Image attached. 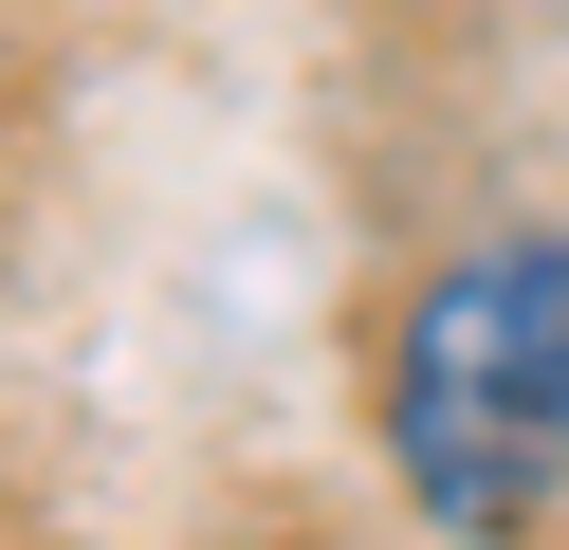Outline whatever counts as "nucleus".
I'll return each instance as SVG.
<instances>
[{
  "label": "nucleus",
  "mask_w": 569,
  "mask_h": 550,
  "mask_svg": "<svg viewBox=\"0 0 569 550\" xmlns=\"http://www.w3.org/2000/svg\"><path fill=\"white\" fill-rule=\"evenodd\" d=\"M386 477L441 550H515L569 496V239H459L386 330Z\"/></svg>",
  "instance_id": "obj_1"
}]
</instances>
